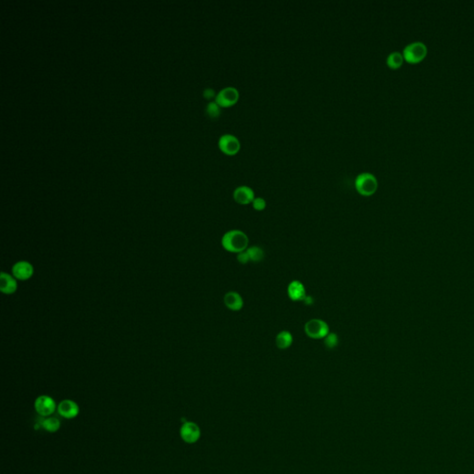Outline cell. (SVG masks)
<instances>
[{
    "label": "cell",
    "mask_w": 474,
    "mask_h": 474,
    "mask_svg": "<svg viewBox=\"0 0 474 474\" xmlns=\"http://www.w3.org/2000/svg\"><path fill=\"white\" fill-rule=\"evenodd\" d=\"M249 243L248 237L240 230H231L225 233L222 238V245L226 251L231 253H241L247 249Z\"/></svg>",
    "instance_id": "6da1fadb"
},
{
    "label": "cell",
    "mask_w": 474,
    "mask_h": 474,
    "mask_svg": "<svg viewBox=\"0 0 474 474\" xmlns=\"http://www.w3.org/2000/svg\"><path fill=\"white\" fill-rule=\"evenodd\" d=\"M355 188L359 195L371 197L378 189V181L372 173H359L355 179Z\"/></svg>",
    "instance_id": "7a4b0ae2"
},
{
    "label": "cell",
    "mask_w": 474,
    "mask_h": 474,
    "mask_svg": "<svg viewBox=\"0 0 474 474\" xmlns=\"http://www.w3.org/2000/svg\"><path fill=\"white\" fill-rule=\"evenodd\" d=\"M305 333L311 339H324L330 333V327L324 320L312 319L305 324Z\"/></svg>",
    "instance_id": "3957f363"
},
{
    "label": "cell",
    "mask_w": 474,
    "mask_h": 474,
    "mask_svg": "<svg viewBox=\"0 0 474 474\" xmlns=\"http://www.w3.org/2000/svg\"><path fill=\"white\" fill-rule=\"evenodd\" d=\"M427 55V46L422 42H414L407 45L403 50L404 59L410 63H418Z\"/></svg>",
    "instance_id": "277c9868"
},
{
    "label": "cell",
    "mask_w": 474,
    "mask_h": 474,
    "mask_svg": "<svg viewBox=\"0 0 474 474\" xmlns=\"http://www.w3.org/2000/svg\"><path fill=\"white\" fill-rule=\"evenodd\" d=\"M239 91L234 86H227L219 91L215 97V102L221 108H231L235 106L239 100Z\"/></svg>",
    "instance_id": "5b68a950"
},
{
    "label": "cell",
    "mask_w": 474,
    "mask_h": 474,
    "mask_svg": "<svg viewBox=\"0 0 474 474\" xmlns=\"http://www.w3.org/2000/svg\"><path fill=\"white\" fill-rule=\"evenodd\" d=\"M220 150L227 156H235L241 149V143L236 135L231 134L223 135L218 142Z\"/></svg>",
    "instance_id": "8992f818"
},
{
    "label": "cell",
    "mask_w": 474,
    "mask_h": 474,
    "mask_svg": "<svg viewBox=\"0 0 474 474\" xmlns=\"http://www.w3.org/2000/svg\"><path fill=\"white\" fill-rule=\"evenodd\" d=\"M56 403L52 397L40 396L34 402V409L39 415L43 418L50 416L56 410Z\"/></svg>",
    "instance_id": "52a82bcc"
},
{
    "label": "cell",
    "mask_w": 474,
    "mask_h": 474,
    "mask_svg": "<svg viewBox=\"0 0 474 474\" xmlns=\"http://www.w3.org/2000/svg\"><path fill=\"white\" fill-rule=\"evenodd\" d=\"M180 435L185 442L187 444H194L197 442L200 437V429L196 423L186 422L181 427Z\"/></svg>",
    "instance_id": "ba28073f"
},
{
    "label": "cell",
    "mask_w": 474,
    "mask_h": 474,
    "mask_svg": "<svg viewBox=\"0 0 474 474\" xmlns=\"http://www.w3.org/2000/svg\"><path fill=\"white\" fill-rule=\"evenodd\" d=\"M233 197L235 201L240 205L252 204L253 200L256 198L254 190L247 186H240L237 187L234 191Z\"/></svg>",
    "instance_id": "9c48e42d"
},
{
    "label": "cell",
    "mask_w": 474,
    "mask_h": 474,
    "mask_svg": "<svg viewBox=\"0 0 474 474\" xmlns=\"http://www.w3.org/2000/svg\"><path fill=\"white\" fill-rule=\"evenodd\" d=\"M12 274L16 279L20 281H26L30 279L33 274V267L28 261H18L13 265Z\"/></svg>",
    "instance_id": "30bf717a"
},
{
    "label": "cell",
    "mask_w": 474,
    "mask_h": 474,
    "mask_svg": "<svg viewBox=\"0 0 474 474\" xmlns=\"http://www.w3.org/2000/svg\"><path fill=\"white\" fill-rule=\"evenodd\" d=\"M58 414L65 419H73L78 416L80 410L77 404L70 399H65L58 406Z\"/></svg>",
    "instance_id": "8fae6325"
},
{
    "label": "cell",
    "mask_w": 474,
    "mask_h": 474,
    "mask_svg": "<svg viewBox=\"0 0 474 474\" xmlns=\"http://www.w3.org/2000/svg\"><path fill=\"white\" fill-rule=\"evenodd\" d=\"M287 295L292 301H303L307 296L306 288L300 281H292L287 287Z\"/></svg>",
    "instance_id": "7c38bea8"
},
{
    "label": "cell",
    "mask_w": 474,
    "mask_h": 474,
    "mask_svg": "<svg viewBox=\"0 0 474 474\" xmlns=\"http://www.w3.org/2000/svg\"><path fill=\"white\" fill-rule=\"evenodd\" d=\"M225 306L227 308L233 311H239L241 310L243 307V297L241 295L235 291H231L226 293L224 298Z\"/></svg>",
    "instance_id": "4fadbf2b"
},
{
    "label": "cell",
    "mask_w": 474,
    "mask_h": 474,
    "mask_svg": "<svg viewBox=\"0 0 474 474\" xmlns=\"http://www.w3.org/2000/svg\"><path fill=\"white\" fill-rule=\"evenodd\" d=\"M18 284L14 276L9 275L6 272H2L0 276V289L2 293L6 295H11L16 292Z\"/></svg>",
    "instance_id": "5bb4252c"
},
{
    "label": "cell",
    "mask_w": 474,
    "mask_h": 474,
    "mask_svg": "<svg viewBox=\"0 0 474 474\" xmlns=\"http://www.w3.org/2000/svg\"><path fill=\"white\" fill-rule=\"evenodd\" d=\"M293 335L288 331H282L276 336V346L280 349H287L293 344Z\"/></svg>",
    "instance_id": "9a60e30c"
},
{
    "label": "cell",
    "mask_w": 474,
    "mask_h": 474,
    "mask_svg": "<svg viewBox=\"0 0 474 474\" xmlns=\"http://www.w3.org/2000/svg\"><path fill=\"white\" fill-rule=\"evenodd\" d=\"M39 424L43 429L48 433H56L60 428V421L55 417L42 419Z\"/></svg>",
    "instance_id": "2e32d148"
},
{
    "label": "cell",
    "mask_w": 474,
    "mask_h": 474,
    "mask_svg": "<svg viewBox=\"0 0 474 474\" xmlns=\"http://www.w3.org/2000/svg\"><path fill=\"white\" fill-rule=\"evenodd\" d=\"M404 57L403 54L399 52H392L389 54L386 59V63L388 65L389 68L391 69H398L403 64Z\"/></svg>",
    "instance_id": "e0dca14e"
},
{
    "label": "cell",
    "mask_w": 474,
    "mask_h": 474,
    "mask_svg": "<svg viewBox=\"0 0 474 474\" xmlns=\"http://www.w3.org/2000/svg\"><path fill=\"white\" fill-rule=\"evenodd\" d=\"M246 252L249 256L250 261H253V262H260L264 258V255H265L264 250L257 245L247 247Z\"/></svg>",
    "instance_id": "ac0fdd59"
},
{
    "label": "cell",
    "mask_w": 474,
    "mask_h": 474,
    "mask_svg": "<svg viewBox=\"0 0 474 474\" xmlns=\"http://www.w3.org/2000/svg\"><path fill=\"white\" fill-rule=\"evenodd\" d=\"M206 111H207V114L210 116L211 118L216 119V118H218L219 116L221 115L222 108L215 101H212V102H210L207 105Z\"/></svg>",
    "instance_id": "d6986e66"
},
{
    "label": "cell",
    "mask_w": 474,
    "mask_h": 474,
    "mask_svg": "<svg viewBox=\"0 0 474 474\" xmlns=\"http://www.w3.org/2000/svg\"><path fill=\"white\" fill-rule=\"evenodd\" d=\"M338 343H339V339H338V336H337L336 333H329L327 334L326 337L324 338V345L329 349L335 348L336 346H338Z\"/></svg>",
    "instance_id": "ffe728a7"
},
{
    "label": "cell",
    "mask_w": 474,
    "mask_h": 474,
    "mask_svg": "<svg viewBox=\"0 0 474 474\" xmlns=\"http://www.w3.org/2000/svg\"><path fill=\"white\" fill-rule=\"evenodd\" d=\"M266 206H267L266 200L262 199V198H259V197L255 198V199L252 202V207L256 212H262L266 209Z\"/></svg>",
    "instance_id": "44dd1931"
},
{
    "label": "cell",
    "mask_w": 474,
    "mask_h": 474,
    "mask_svg": "<svg viewBox=\"0 0 474 474\" xmlns=\"http://www.w3.org/2000/svg\"><path fill=\"white\" fill-rule=\"evenodd\" d=\"M237 260H238V262L240 263V264H246V263H248L250 261L249 256H248V254H247L246 250H244L243 252L237 254Z\"/></svg>",
    "instance_id": "7402d4cb"
},
{
    "label": "cell",
    "mask_w": 474,
    "mask_h": 474,
    "mask_svg": "<svg viewBox=\"0 0 474 474\" xmlns=\"http://www.w3.org/2000/svg\"><path fill=\"white\" fill-rule=\"evenodd\" d=\"M203 95H204L206 98H208V99L216 97V96H217V94L215 93V91L212 89V88H206V89L204 90V92H203Z\"/></svg>",
    "instance_id": "603a6c76"
},
{
    "label": "cell",
    "mask_w": 474,
    "mask_h": 474,
    "mask_svg": "<svg viewBox=\"0 0 474 474\" xmlns=\"http://www.w3.org/2000/svg\"><path fill=\"white\" fill-rule=\"evenodd\" d=\"M303 302H304L306 305L310 306V305H312V304H313V302L314 301H313V298H312L310 295H307V296L305 297V299L303 300Z\"/></svg>",
    "instance_id": "cb8c5ba5"
}]
</instances>
